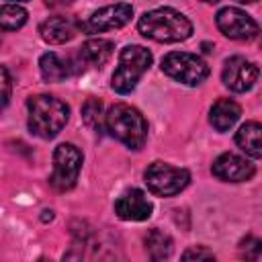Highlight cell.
Instances as JSON below:
<instances>
[{
  "mask_svg": "<svg viewBox=\"0 0 262 262\" xmlns=\"http://www.w3.org/2000/svg\"><path fill=\"white\" fill-rule=\"evenodd\" d=\"M235 2H239V4H254V2H258V0H235Z\"/></svg>",
  "mask_w": 262,
  "mask_h": 262,
  "instance_id": "25",
  "label": "cell"
},
{
  "mask_svg": "<svg viewBox=\"0 0 262 262\" xmlns=\"http://www.w3.org/2000/svg\"><path fill=\"white\" fill-rule=\"evenodd\" d=\"M47 8H63V6H70L74 4V0H43Z\"/></svg>",
  "mask_w": 262,
  "mask_h": 262,
  "instance_id": "24",
  "label": "cell"
},
{
  "mask_svg": "<svg viewBox=\"0 0 262 262\" xmlns=\"http://www.w3.org/2000/svg\"><path fill=\"white\" fill-rule=\"evenodd\" d=\"M215 23L225 37L235 39V41H250L258 35V23L248 12L235 6L221 8L215 16Z\"/></svg>",
  "mask_w": 262,
  "mask_h": 262,
  "instance_id": "8",
  "label": "cell"
},
{
  "mask_svg": "<svg viewBox=\"0 0 262 262\" xmlns=\"http://www.w3.org/2000/svg\"><path fill=\"white\" fill-rule=\"evenodd\" d=\"M162 72L180 84L199 86L209 76V66L194 53L172 51L162 59Z\"/></svg>",
  "mask_w": 262,
  "mask_h": 262,
  "instance_id": "6",
  "label": "cell"
},
{
  "mask_svg": "<svg viewBox=\"0 0 262 262\" xmlns=\"http://www.w3.org/2000/svg\"><path fill=\"white\" fill-rule=\"evenodd\" d=\"M80 168H82V151L74 143H59L53 151V174L49 178L51 186L61 192L74 188Z\"/></svg>",
  "mask_w": 262,
  "mask_h": 262,
  "instance_id": "7",
  "label": "cell"
},
{
  "mask_svg": "<svg viewBox=\"0 0 262 262\" xmlns=\"http://www.w3.org/2000/svg\"><path fill=\"white\" fill-rule=\"evenodd\" d=\"M143 178L149 192L156 196H174L188 186L190 172L186 168H174L166 162H154L147 166Z\"/></svg>",
  "mask_w": 262,
  "mask_h": 262,
  "instance_id": "5",
  "label": "cell"
},
{
  "mask_svg": "<svg viewBox=\"0 0 262 262\" xmlns=\"http://www.w3.org/2000/svg\"><path fill=\"white\" fill-rule=\"evenodd\" d=\"M184 260H215V254L203 246H194V248H188L184 254H182Z\"/></svg>",
  "mask_w": 262,
  "mask_h": 262,
  "instance_id": "22",
  "label": "cell"
},
{
  "mask_svg": "<svg viewBox=\"0 0 262 262\" xmlns=\"http://www.w3.org/2000/svg\"><path fill=\"white\" fill-rule=\"evenodd\" d=\"M115 45L108 39H88L80 47V59L92 68H102L111 55H113Z\"/></svg>",
  "mask_w": 262,
  "mask_h": 262,
  "instance_id": "16",
  "label": "cell"
},
{
  "mask_svg": "<svg viewBox=\"0 0 262 262\" xmlns=\"http://www.w3.org/2000/svg\"><path fill=\"white\" fill-rule=\"evenodd\" d=\"M211 172L223 182H244L254 176V164L237 154L227 151V154H221L213 162Z\"/></svg>",
  "mask_w": 262,
  "mask_h": 262,
  "instance_id": "11",
  "label": "cell"
},
{
  "mask_svg": "<svg viewBox=\"0 0 262 262\" xmlns=\"http://www.w3.org/2000/svg\"><path fill=\"white\" fill-rule=\"evenodd\" d=\"M203 2H211V4H215V2H219V0H203Z\"/></svg>",
  "mask_w": 262,
  "mask_h": 262,
  "instance_id": "27",
  "label": "cell"
},
{
  "mask_svg": "<svg viewBox=\"0 0 262 262\" xmlns=\"http://www.w3.org/2000/svg\"><path fill=\"white\" fill-rule=\"evenodd\" d=\"M237 254H239V258H246V260L260 258L262 256V239L256 235H246L237 246Z\"/></svg>",
  "mask_w": 262,
  "mask_h": 262,
  "instance_id": "21",
  "label": "cell"
},
{
  "mask_svg": "<svg viewBox=\"0 0 262 262\" xmlns=\"http://www.w3.org/2000/svg\"><path fill=\"white\" fill-rule=\"evenodd\" d=\"M258 76H260L258 66L242 55L229 57L221 72V80L231 92H248L256 84Z\"/></svg>",
  "mask_w": 262,
  "mask_h": 262,
  "instance_id": "9",
  "label": "cell"
},
{
  "mask_svg": "<svg viewBox=\"0 0 262 262\" xmlns=\"http://www.w3.org/2000/svg\"><path fill=\"white\" fill-rule=\"evenodd\" d=\"M29 108V129L41 139L55 137L70 119V106L49 94H37L27 100Z\"/></svg>",
  "mask_w": 262,
  "mask_h": 262,
  "instance_id": "2",
  "label": "cell"
},
{
  "mask_svg": "<svg viewBox=\"0 0 262 262\" xmlns=\"http://www.w3.org/2000/svg\"><path fill=\"white\" fill-rule=\"evenodd\" d=\"M203 51L209 53V51H211V45H209V43H203Z\"/></svg>",
  "mask_w": 262,
  "mask_h": 262,
  "instance_id": "26",
  "label": "cell"
},
{
  "mask_svg": "<svg viewBox=\"0 0 262 262\" xmlns=\"http://www.w3.org/2000/svg\"><path fill=\"white\" fill-rule=\"evenodd\" d=\"M260 47H262V41H260Z\"/></svg>",
  "mask_w": 262,
  "mask_h": 262,
  "instance_id": "28",
  "label": "cell"
},
{
  "mask_svg": "<svg viewBox=\"0 0 262 262\" xmlns=\"http://www.w3.org/2000/svg\"><path fill=\"white\" fill-rule=\"evenodd\" d=\"M16 2H18V0H16Z\"/></svg>",
  "mask_w": 262,
  "mask_h": 262,
  "instance_id": "29",
  "label": "cell"
},
{
  "mask_svg": "<svg viewBox=\"0 0 262 262\" xmlns=\"http://www.w3.org/2000/svg\"><path fill=\"white\" fill-rule=\"evenodd\" d=\"M39 70L45 82H61L72 74V66L55 51H47L39 57Z\"/></svg>",
  "mask_w": 262,
  "mask_h": 262,
  "instance_id": "17",
  "label": "cell"
},
{
  "mask_svg": "<svg viewBox=\"0 0 262 262\" xmlns=\"http://www.w3.org/2000/svg\"><path fill=\"white\" fill-rule=\"evenodd\" d=\"M151 203L143 190L131 188L115 201V213L125 221H145L151 217Z\"/></svg>",
  "mask_w": 262,
  "mask_h": 262,
  "instance_id": "12",
  "label": "cell"
},
{
  "mask_svg": "<svg viewBox=\"0 0 262 262\" xmlns=\"http://www.w3.org/2000/svg\"><path fill=\"white\" fill-rule=\"evenodd\" d=\"M149 66H151L149 49L141 45H127L119 53V66L113 72L111 88L119 94H129L137 86L139 78L147 72Z\"/></svg>",
  "mask_w": 262,
  "mask_h": 262,
  "instance_id": "4",
  "label": "cell"
},
{
  "mask_svg": "<svg viewBox=\"0 0 262 262\" xmlns=\"http://www.w3.org/2000/svg\"><path fill=\"white\" fill-rule=\"evenodd\" d=\"M242 115V108L235 100L231 98H219L213 106H211V113H209V123L217 129V131H229L237 119Z\"/></svg>",
  "mask_w": 262,
  "mask_h": 262,
  "instance_id": "14",
  "label": "cell"
},
{
  "mask_svg": "<svg viewBox=\"0 0 262 262\" xmlns=\"http://www.w3.org/2000/svg\"><path fill=\"white\" fill-rule=\"evenodd\" d=\"M131 16H133V6L127 2L102 6L96 12H92V16L86 23H82V31L84 33H104V31L121 29L131 20Z\"/></svg>",
  "mask_w": 262,
  "mask_h": 262,
  "instance_id": "10",
  "label": "cell"
},
{
  "mask_svg": "<svg viewBox=\"0 0 262 262\" xmlns=\"http://www.w3.org/2000/svg\"><path fill=\"white\" fill-rule=\"evenodd\" d=\"M80 29H82V25H80L74 16L55 14V16H49L47 20L41 23L39 33H41V39H43L45 43L61 45V43H66V41H72Z\"/></svg>",
  "mask_w": 262,
  "mask_h": 262,
  "instance_id": "13",
  "label": "cell"
},
{
  "mask_svg": "<svg viewBox=\"0 0 262 262\" xmlns=\"http://www.w3.org/2000/svg\"><path fill=\"white\" fill-rule=\"evenodd\" d=\"M27 23V10L18 4L4 2L0 8V27L4 31H16Z\"/></svg>",
  "mask_w": 262,
  "mask_h": 262,
  "instance_id": "20",
  "label": "cell"
},
{
  "mask_svg": "<svg viewBox=\"0 0 262 262\" xmlns=\"http://www.w3.org/2000/svg\"><path fill=\"white\" fill-rule=\"evenodd\" d=\"M106 131L129 149H141L147 139V121L135 106L119 102L106 113Z\"/></svg>",
  "mask_w": 262,
  "mask_h": 262,
  "instance_id": "3",
  "label": "cell"
},
{
  "mask_svg": "<svg viewBox=\"0 0 262 262\" xmlns=\"http://www.w3.org/2000/svg\"><path fill=\"white\" fill-rule=\"evenodd\" d=\"M10 100V74L6 66H2V106H6Z\"/></svg>",
  "mask_w": 262,
  "mask_h": 262,
  "instance_id": "23",
  "label": "cell"
},
{
  "mask_svg": "<svg viewBox=\"0 0 262 262\" xmlns=\"http://www.w3.org/2000/svg\"><path fill=\"white\" fill-rule=\"evenodd\" d=\"M82 121L92 131H102L106 127V115H102V102L98 98H88L82 106Z\"/></svg>",
  "mask_w": 262,
  "mask_h": 262,
  "instance_id": "19",
  "label": "cell"
},
{
  "mask_svg": "<svg viewBox=\"0 0 262 262\" xmlns=\"http://www.w3.org/2000/svg\"><path fill=\"white\" fill-rule=\"evenodd\" d=\"M137 29L143 37L158 43H178L192 35V23L174 8H156L143 12L137 20Z\"/></svg>",
  "mask_w": 262,
  "mask_h": 262,
  "instance_id": "1",
  "label": "cell"
},
{
  "mask_svg": "<svg viewBox=\"0 0 262 262\" xmlns=\"http://www.w3.org/2000/svg\"><path fill=\"white\" fill-rule=\"evenodd\" d=\"M145 250L149 254V258L154 260H164V258H170L174 246H172V237L162 231V229H149L147 235H145Z\"/></svg>",
  "mask_w": 262,
  "mask_h": 262,
  "instance_id": "18",
  "label": "cell"
},
{
  "mask_svg": "<svg viewBox=\"0 0 262 262\" xmlns=\"http://www.w3.org/2000/svg\"><path fill=\"white\" fill-rule=\"evenodd\" d=\"M237 147L250 158H262V125L256 121L244 123L235 133Z\"/></svg>",
  "mask_w": 262,
  "mask_h": 262,
  "instance_id": "15",
  "label": "cell"
}]
</instances>
